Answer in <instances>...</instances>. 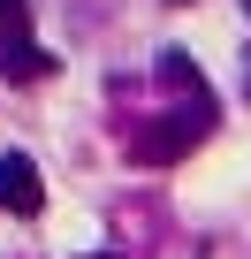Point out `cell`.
Here are the masks:
<instances>
[{
    "label": "cell",
    "instance_id": "cell-6",
    "mask_svg": "<svg viewBox=\"0 0 251 259\" xmlns=\"http://www.w3.org/2000/svg\"><path fill=\"white\" fill-rule=\"evenodd\" d=\"M175 8H183V0H175Z\"/></svg>",
    "mask_w": 251,
    "mask_h": 259
},
{
    "label": "cell",
    "instance_id": "cell-2",
    "mask_svg": "<svg viewBox=\"0 0 251 259\" xmlns=\"http://www.w3.org/2000/svg\"><path fill=\"white\" fill-rule=\"evenodd\" d=\"M46 206V183L23 153H0V213H38Z\"/></svg>",
    "mask_w": 251,
    "mask_h": 259
},
{
    "label": "cell",
    "instance_id": "cell-5",
    "mask_svg": "<svg viewBox=\"0 0 251 259\" xmlns=\"http://www.w3.org/2000/svg\"><path fill=\"white\" fill-rule=\"evenodd\" d=\"M31 31V0H0V38H23Z\"/></svg>",
    "mask_w": 251,
    "mask_h": 259
},
{
    "label": "cell",
    "instance_id": "cell-4",
    "mask_svg": "<svg viewBox=\"0 0 251 259\" xmlns=\"http://www.w3.org/2000/svg\"><path fill=\"white\" fill-rule=\"evenodd\" d=\"M160 84H183V92H206V84H198V69H190V54H183V46H168V54H160Z\"/></svg>",
    "mask_w": 251,
    "mask_h": 259
},
{
    "label": "cell",
    "instance_id": "cell-1",
    "mask_svg": "<svg viewBox=\"0 0 251 259\" xmlns=\"http://www.w3.org/2000/svg\"><path fill=\"white\" fill-rule=\"evenodd\" d=\"M213 114H221V107H213V92H190V107H183V114H168L160 130H145V138H137V160H183V153L206 138V130H213Z\"/></svg>",
    "mask_w": 251,
    "mask_h": 259
},
{
    "label": "cell",
    "instance_id": "cell-3",
    "mask_svg": "<svg viewBox=\"0 0 251 259\" xmlns=\"http://www.w3.org/2000/svg\"><path fill=\"white\" fill-rule=\"evenodd\" d=\"M0 76H8V84H38V76H54V54L31 46V31L23 38H0Z\"/></svg>",
    "mask_w": 251,
    "mask_h": 259
}]
</instances>
